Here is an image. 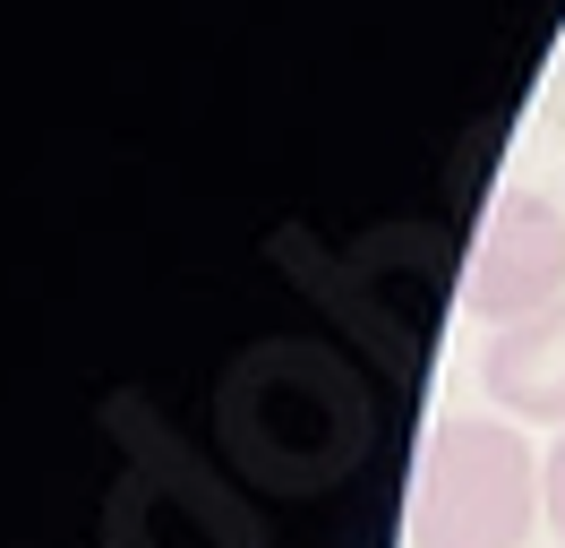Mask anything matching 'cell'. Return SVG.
<instances>
[{
  "mask_svg": "<svg viewBox=\"0 0 565 548\" xmlns=\"http://www.w3.org/2000/svg\"><path fill=\"white\" fill-rule=\"evenodd\" d=\"M548 514H557V531H565V438H557V454H548Z\"/></svg>",
  "mask_w": 565,
  "mask_h": 548,
  "instance_id": "4",
  "label": "cell"
},
{
  "mask_svg": "<svg viewBox=\"0 0 565 548\" xmlns=\"http://www.w3.org/2000/svg\"><path fill=\"white\" fill-rule=\"evenodd\" d=\"M540 463L514 429L497 420H446L420 454V488H412V540L420 548H523L531 497H540Z\"/></svg>",
  "mask_w": 565,
  "mask_h": 548,
  "instance_id": "1",
  "label": "cell"
},
{
  "mask_svg": "<svg viewBox=\"0 0 565 548\" xmlns=\"http://www.w3.org/2000/svg\"><path fill=\"white\" fill-rule=\"evenodd\" d=\"M480 386L514 420H565V301L497 326L489 351H480Z\"/></svg>",
  "mask_w": 565,
  "mask_h": 548,
  "instance_id": "3",
  "label": "cell"
},
{
  "mask_svg": "<svg viewBox=\"0 0 565 548\" xmlns=\"http://www.w3.org/2000/svg\"><path fill=\"white\" fill-rule=\"evenodd\" d=\"M557 292H565V214L548 198H531V189H505L489 232H480L462 301L480 317H497V326H514V317L557 308Z\"/></svg>",
  "mask_w": 565,
  "mask_h": 548,
  "instance_id": "2",
  "label": "cell"
}]
</instances>
